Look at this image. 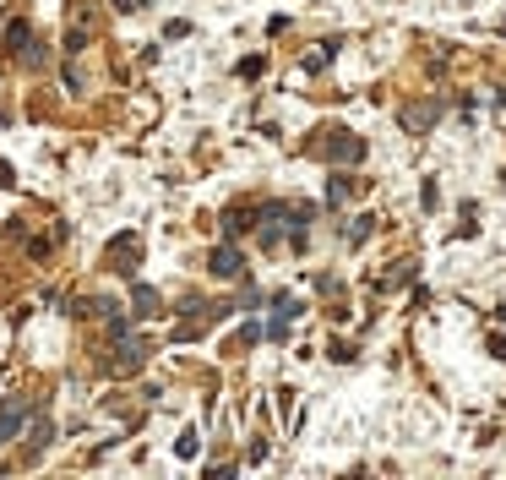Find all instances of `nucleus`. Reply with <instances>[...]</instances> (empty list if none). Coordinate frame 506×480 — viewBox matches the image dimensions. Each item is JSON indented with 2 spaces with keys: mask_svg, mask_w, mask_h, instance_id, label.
Instances as JSON below:
<instances>
[{
  "mask_svg": "<svg viewBox=\"0 0 506 480\" xmlns=\"http://www.w3.org/2000/svg\"><path fill=\"white\" fill-rule=\"evenodd\" d=\"M22 415H27V404H22V398L0 404V448H6V442H11V437L22 431Z\"/></svg>",
  "mask_w": 506,
  "mask_h": 480,
  "instance_id": "nucleus-1",
  "label": "nucleus"
},
{
  "mask_svg": "<svg viewBox=\"0 0 506 480\" xmlns=\"http://www.w3.org/2000/svg\"><path fill=\"white\" fill-rule=\"evenodd\" d=\"M213 273H218V278H240V251L218 246V251H213Z\"/></svg>",
  "mask_w": 506,
  "mask_h": 480,
  "instance_id": "nucleus-2",
  "label": "nucleus"
},
{
  "mask_svg": "<svg viewBox=\"0 0 506 480\" xmlns=\"http://www.w3.org/2000/svg\"><path fill=\"white\" fill-rule=\"evenodd\" d=\"M365 147H360V137H338V142H332V159H360Z\"/></svg>",
  "mask_w": 506,
  "mask_h": 480,
  "instance_id": "nucleus-3",
  "label": "nucleus"
},
{
  "mask_svg": "<svg viewBox=\"0 0 506 480\" xmlns=\"http://www.w3.org/2000/svg\"><path fill=\"white\" fill-rule=\"evenodd\" d=\"M158 312V295L147 290V284H137V316H153Z\"/></svg>",
  "mask_w": 506,
  "mask_h": 480,
  "instance_id": "nucleus-4",
  "label": "nucleus"
},
{
  "mask_svg": "<svg viewBox=\"0 0 506 480\" xmlns=\"http://www.w3.org/2000/svg\"><path fill=\"white\" fill-rule=\"evenodd\" d=\"M175 453H180V459H191V453H196V431H185V437L175 442Z\"/></svg>",
  "mask_w": 506,
  "mask_h": 480,
  "instance_id": "nucleus-5",
  "label": "nucleus"
}]
</instances>
